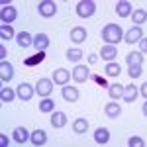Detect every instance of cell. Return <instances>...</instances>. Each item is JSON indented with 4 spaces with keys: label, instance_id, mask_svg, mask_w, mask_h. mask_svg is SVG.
<instances>
[{
    "label": "cell",
    "instance_id": "9a60e30c",
    "mask_svg": "<svg viewBox=\"0 0 147 147\" xmlns=\"http://www.w3.org/2000/svg\"><path fill=\"white\" fill-rule=\"evenodd\" d=\"M0 77H2V80H10L14 77V69H12V65L8 61H2L0 63Z\"/></svg>",
    "mask_w": 147,
    "mask_h": 147
},
{
    "label": "cell",
    "instance_id": "d590c367",
    "mask_svg": "<svg viewBox=\"0 0 147 147\" xmlns=\"http://www.w3.org/2000/svg\"><path fill=\"white\" fill-rule=\"evenodd\" d=\"M139 94H141L143 98H145V96H147V84H145V82H143V84L139 86Z\"/></svg>",
    "mask_w": 147,
    "mask_h": 147
},
{
    "label": "cell",
    "instance_id": "83f0119b",
    "mask_svg": "<svg viewBox=\"0 0 147 147\" xmlns=\"http://www.w3.org/2000/svg\"><path fill=\"white\" fill-rule=\"evenodd\" d=\"M0 37H2V39H12V37H14V28H10L8 24H4V26L0 28Z\"/></svg>",
    "mask_w": 147,
    "mask_h": 147
},
{
    "label": "cell",
    "instance_id": "f35d334b",
    "mask_svg": "<svg viewBox=\"0 0 147 147\" xmlns=\"http://www.w3.org/2000/svg\"><path fill=\"white\" fill-rule=\"evenodd\" d=\"M96 61H98V57H96V55H90V57H88V63H90V65H94Z\"/></svg>",
    "mask_w": 147,
    "mask_h": 147
},
{
    "label": "cell",
    "instance_id": "30bf717a",
    "mask_svg": "<svg viewBox=\"0 0 147 147\" xmlns=\"http://www.w3.org/2000/svg\"><path fill=\"white\" fill-rule=\"evenodd\" d=\"M30 139H32V143H34V145H45L47 134L43 131V129H34V131H32V136H30Z\"/></svg>",
    "mask_w": 147,
    "mask_h": 147
},
{
    "label": "cell",
    "instance_id": "4dcf8cb0",
    "mask_svg": "<svg viewBox=\"0 0 147 147\" xmlns=\"http://www.w3.org/2000/svg\"><path fill=\"white\" fill-rule=\"evenodd\" d=\"M120 71H122V69H120L118 63H108V65H106V75H110V77H118Z\"/></svg>",
    "mask_w": 147,
    "mask_h": 147
},
{
    "label": "cell",
    "instance_id": "52a82bcc",
    "mask_svg": "<svg viewBox=\"0 0 147 147\" xmlns=\"http://www.w3.org/2000/svg\"><path fill=\"white\" fill-rule=\"evenodd\" d=\"M69 79H71V73L67 69H57L53 73V82H57V84H67Z\"/></svg>",
    "mask_w": 147,
    "mask_h": 147
},
{
    "label": "cell",
    "instance_id": "f546056e",
    "mask_svg": "<svg viewBox=\"0 0 147 147\" xmlns=\"http://www.w3.org/2000/svg\"><path fill=\"white\" fill-rule=\"evenodd\" d=\"M14 96H16V92L12 90V88H2V90H0V98H2V102H12Z\"/></svg>",
    "mask_w": 147,
    "mask_h": 147
},
{
    "label": "cell",
    "instance_id": "cb8c5ba5",
    "mask_svg": "<svg viewBox=\"0 0 147 147\" xmlns=\"http://www.w3.org/2000/svg\"><path fill=\"white\" fill-rule=\"evenodd\" d=\"M122 92H124V86L122 84H110V90H108L110 98H114V100L122 98Z\"/></svg>",
    "mask_w": 147,
    "mask_h": 147
},
{
    "label": "cell",
    "instance_id": "7c38bea8",
    "mask_svg": "<svg viewBox=\"0 0 147 147\" xmlns=\"http://www.w3.org/2000/svg\"><path fill=\"white\" fill-rule=\"evenodd\" d=\"M122 98H124L125 102H134V100H136V98H137V86H136V84H127V86H124Z\"/></svg>",
    "mask_w": 147,
    "mask_h": 147
},
{
    "label": "cell",
    "instance_id": "e0dca14e",
    "mask_svg": "<svg viewBox=\"0 0 147 147\" xmlns=\"http://www.w3.org/2000/svg\"><path fill=\"white\" fill-rule=\"evenodd\" d=\"M65 124H67V116L63 112H53V116H51V125L53 127H63Z\"/></svg>",
    "mask_w": 147,
    "mask_h": 147
},
{
    "label": "cell",
    "instance_id": "ffe728a7",
    "mask_svg": "<svg viewBox=\"0 0 147 147\" xmlns=\"http://www.w3.org/2000/svg\"><path fill=\"white\" fill-rule=\"evenodd\" d=\"M129 12H131V4H129V2H118V6H116V14H118L120 18L129 16Z\"/></svg>",
    "mask_w": 147,
    "mask_h": 147
},
{
    "label": "cell",
    "instance_id": "d4e9b609",
    "mask_svg": "<svg viewBox=\"0 0 147 147\" xmlns=\"http://www.w3.org/2000/svg\"><path fill=\"white\" fill-rule=\"evenodd\" d=\"M43 59H45V51H39L37 55L30 57V59H24V63H26L28 67H32V65H37V63H41Z\"/></svg>",
    "mask_w": 147,
    "mask_h": 147
},
{
    "label": "cell",
    "instance_id": "4fadbf2b",
    "mask_svg": "<svg viewBox=\"0 0 147 147\" xmlns=\"http://www.w3.org/2000/svg\"><path fill=\"white\" fill-rule=\"evenodd\" d=\"M141 37H143V32H141V28L136 26V28H131V30L125 34V41H127V43H137Z\"/></svg>",
    "mask_w": 147,
    "mask_h": 147
},
{
    "label": "cell",
    "instance_id": "5bb4252c",
    "mask_svg": "<svg viewBox=\"0 0 147 147\" xmlns=\"http://www.w3.org/2000/svg\"><path fill=\"white\" fill-rule=\"evenodd\" d=\"M16 41H18L20 47H32L34 45V37L28 34V32H20V34L16 35Z\"/></svg>",
    "mask_w": 147,
    "mask_h": 147
},
{
    "label": "cell",
    "instance_id": "7402d4cb",
    "mask_svg": "<svg viewBox=\"0 0 147 147\" xmlns=\"http://www.w3.org/2000/svg\"><path fill=\"white\" fill-rule=\"evenodd\" d=\"M122 112V106H118L116 102H110V104H106V116L108 118H118Z\"/></svg>",
    "mask_w": 147,
    "mask_h": 147
},
{
    "label": "cell",
    "instance_id": "277c9868",
    "mask_svg": "<svg viewBox=\"0 0 147 147\" xmlns=\"http://www.w3.org/2000/svg\"><path fill=\"white\" fill-rule=\"evenodd\" d=\"M0 18H2V22H4V24L10 26V24L18 18V12H16L14 6H4V8H2V14H0Z\"/></svg>",
    "mask_w": 147,
    "mask_h": 147
},
{
    "label": "cell",
    "instance_id": "8fae6325",
    "mask_svg": "<svg viewBox=\"0 0 147 147\" xmlns=\"http://www.w3.org/2000/svg\"><path fill=\"white\" fill-rule=\"evenodd\" d=\"M34 47L39 49V51H45L47 47H49V37L45 34H37L34 37Z\"/></svg>",
    "mask_w": 147,
    "mask_h": 147
},
{
    "label": "cell",
    "instance_id": "ba28073f",
    "mask_svg": "<svg viewBox=\"0 0 147 147\" xmlns=\"http://www.w3.org/2000/svg\"><path fill=\"white\" fill-rule=\"evenodd\" d=\"M71 39H73L75 43H82V41L86 39V30L80 28V26H75V28L71 30Z\"/></svg>",
    "mask_w": 147,
    "mask_h": 147
},
{
    "label": "cell",
    "instance_id": "74e56055",
    "mask_svg": "<svg viewBox=\"0 0 147 147\" xmlns=\"http://www.w3.org/2000/svg\"><path fill=\"white\" fill-rule=\"evenodd\" d=\"M0 59H6V47L0 45Z\"/></svg>",
    "mask_w": 147,
    "mask_h": 147
},
{
    "label": "cell",
    "instance_id": "1f68e13d",
    "mask_svg": "<svg viewBox=\"0 0 147 147\" xmlns=\"http://www.w3.org/2000/svg\"><path fill=\"white\" fill-rule=\"evenodd\" d=\"M80 57H82V51H80V49H67V59L69 61L75 63V61H79Z\"/></svg>",
    "mask_w": 147,
    "mask_h": 147
},
{
    "label": "cell",
    "instance_id": "44dd1931",
    "mask_svg": "<svg viewBox=\"0 0 147 147\" xmlns=\"http://www.w3.org/2000/svg\"><path fill=\"white\" fill-rule=\"evenodd\" d=\"M116 47L114 45H104L100 49V55H102V59H108V61H112V59H116Z\"/></svg>",
    "mask_w": 147,
    "mask_h": 147
},
{
    "label": "cell",
    "instance_id": "5b68a950",
    "mask_svg": "<svg viewBox=\"0 0 147 147\" xmlns=\"http://www.w3.org/2000/svg\"><path fill=\"white\" fill-rule=\"evenodd\" d=\"M55 12H57L55 2H49V0H45V2H41V4H39V14H41L43 18H51Z\"/></svg>",
    "mask_w": 147,
    "mask_h": 147
},
{
    "label": "cell",
    "instance_id": "d6986e66",
    "mask_svg": "<svg viewBox=\"0 0 147 147\" xmlns=\"http://www.w3.org/2000/svg\"><path fill=\"white\" fill-rule=\"evenodd\" d=\"M94 139H96V143H108L110 131H108L106 127H98V129L94 131Z\"/></svg>",
    "mask_w": 147,
    "mask_h": 147
},
{
    "label": "cell",
    "instance_id": "7a4b0ae2",
    "mask_svg": "<svg viewBox=\"0 0 147 147\" xmlns=\"http://www.w3.org/2000/svg\"><path fill=\"white\" fill-rule=\"evenodd\" d=\"M94 12H96V4L90 2V0H82V2L77 4V14L80 18H90Z\"/></svg>",
    "mask_w": 147,
    "mask_h": 147
},
{
    "label": "cell",
    "instance_id": "6da1fadb",
    "mask_svg": "<svg viewBox=\"0 0 147 147\" xmlns=\"http://www.w3.org/2000/svg\"><path fill=\"white\" fill-rule=\"evenodd\" d=\"M102 39L108 43V45H114V43H120L122 41V28L116 26V24H108L102 28Z\"/></svg>",
    "mask_w": 147,
    "mask_h": 147
},
{
    "label": "cell",
    "instance_id": "8992f818",
    "mask_svg": "<svg viewBox=\"0 0 147 147\" xmlns=\"http://www.w3.org/2000/svg\"><path fill=\"white\" fill-rule=\"evenodd\" d=\"M71 77L77 80V82H84V80L88 79V69L84 67V65H77L75 71L71 73Z\"/></svg>",
    "mask_w": 147,
    "mask_h": 147
},
{
    "label": "cell",
    "instance_id": "ac0fdd59",
    "mask_svg": "<svg viewBox=\"0 0 147 147\" xmlns=\"http://www.w3.org/2000/svg\"><path fill=\"white\" fill-rule=\"evenodd\" d=\"M30 136H32V134H28L26 127H16V129H14V141H18V143H26Z\"/></svg>",
    "mask_w": 147,
    "mask_h": 147
},
{
    "label": "cell",
    "instance_id": "603a6c76",
    "mask_svg": "<svg viewBox=\"0 0 147 147\" xmlns=\"http://www.w3.org/2000/svg\"><path fill=\"white\" fill-rule=\"evenodd\" d=\"M86 129H88V122H86L84 118L75 120V124H73V131H75V134H84Z\"/></svg>",
    "mask_w": 147,
    "mask_h": 147
},
{
    "label": "cell",
    "instance_id": "e575fe53",
    "mask_svg": "<svg viewBox=\"0 0 147 147\" xmlns=\"http://www.w3.org/2000/svg\"><path fill=\"white\" fill-rule=\"evenodd\" d=\"M139 49H141V53H145V51H147V39H143V37L139 39Z\"/></svg>",
    "mask_w": 147,
    "mask_h": 147
},
{
    "label": "cell",
    "instance_id": "9c48e42d",
    "mask_svg": "<svg viewBox=\"0 0 147 147\" xmlns=\"http://www.w3.org/2000/svg\"><path fill=\"white\" fill-rule=\"evenodd\" d=\"M34 88L28 84V82H22L20 86H18V96L22 98V100H32V96H34Z\"/></svg>",
    "mask_w": 147,
    "mask_h": 147
},
{
    "label": "cell",
    "instance_id": "4316f807",
    "mask_svg": "<svg viewBox=\"0 0 147 147\" xmlns=\"http://www.w3.org/2000/svg\"><path fill=\"white\" fill-rule=\"evenodd\" d=\"M131 20H134V24H136V26L143 24V22L147 20V14H145V10H137V12H134V14H131Z\"/></svg>",
    "mask_w": 147,
    "mask_h": 147
},
{
    "label": "cell",
    "instance_id": "3957f363",
    "mask_svg": "<svg viewBox=\"0 0 147 147\" xmlns=\"http://www.w3.org/2000/svg\"><path fill=\"white\" fill-rule=\"evenodd\" d=\"M53 90V82L47 79H39L37 80V84H35V92L37 94H41V96H49Z\"/></svg>",
    "mask_w": 147,
    "mask_h": 147
},
{
    "label": "cell",
    "instance_id": "2e32d148",
    "mask_svg": "<svg viewBox=\"0 0 147 147\" xmlns=\"http://www.w3.org/2000/svg\"><path fill=\"white\" fill-rule=\"evenodd\" d=\"M61 94H63V98L67 102H77L79 100V90L73 88V86H65V88L61 90Z\"/></svg>",
    "mask_w": 147,
    "mask_h": 147
},
{
    "label": "cell",
    "instance_id": "484cf974",
    "mask_svg": "<svg viewBox=\"0 0 147 147\" xmlns=\"http://www.w3.org/2000/svg\"><path fill=\"white\" fill-rule=\"evenodd\" d=\"M141 63H143V55H141V53L134 51V53L127 55V67H129V65H141Z\"/></svg>",
    "mask_w": 147,
    "mask_h": 147
},
{
    "label": "cell",
    "instance_id": "d6a6232c",
    "mask_svg": "<svg viewBox=\"0 0 147 147\" xmlns=\"http://www.w3.org/2000/svg\"><path fill=\"white\" fill-rule=\"evenodd\" d=\"M127 75H129L131 79L141 77V65H129V67H127Z\"/></svg>",
    "mask_w": 147,
    "mask_h": 147
},
{
    "label": "cell",
    "instance_id": "f1b7e54d",
    "mask_svg": "<svg viewBox=\"0 0 147 147\" xmlns=\"http://www.w3.org/2000/svg\"><path fill=\"white\" fill-rule=\"evenodd\" d=\"M53 106H55L53 100H51V98H47V96L39 102V110H41V112H53Z\"/></svg>",
    "mask_w": 147,
    "mask_h": 147
},
{
    "label": "cell",
    "instance_id": "836d02e7",
    "mask_svg": "<svg viewBox=\"0 0 147 147\" xmlns=\"http://www.w3.org/2000/svg\"><path fill=\"white\" fill-rule=\"evenodd\" d=\"M127 145H129V147H143V139L136 136V137H131V139L127 141Z\"/></svg>",
    "mask_w": 147,
    "mask_h": 147
},
{
    "label": "cell",
    "instance_id": "8d00e7d4",
    "mask_svg": "<svg viewBox=\"0 0 147 147\" xmlns=\"http://www.w3.org/2000/svg\"><path fill=\"white\" fill-rule=\"evenodd\" d=\"M0 143H2V145L6 147L8 143H10V141H8V137H6V136H0Z\"/></svg>",
    "mask_w": 147,
    "mask_h": 147
}]
</instances>
